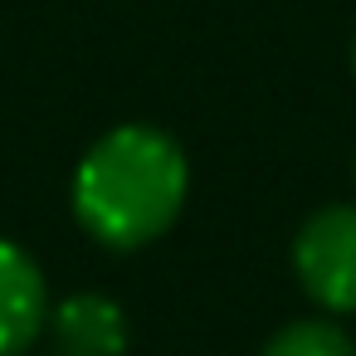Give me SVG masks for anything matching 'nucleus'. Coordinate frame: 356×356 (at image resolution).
I'll return each instance as SVG.
<instances>
[{
    "instance_id": "nucleus-5",
    "label": "nucleus",
    "mask_w": 356,
    "mask_h": 356,
    "mask_svg": "<svg viewBox=\"0 0 356 356\" xmlns=\"http://www.w3.org/2000/svg\"><path fill=\"white\" fill-rule=\"evenodd\" d=\"M264 356H356V341L327 317H298L268 337Z\"/></svg>"
},
{
    "instance_id": "nucleus-2",
    "label": "nucleus",
    "mask_w": 356,
    "mask_h": 356,
    "mask_svg": "<svg viewBox=\"0 0 356 356\" xmlns=\"http://www.w3.org/2000/svg\"><path fill=\"white\" fill-rule=\"evenodd\" d=\"M293 273L327 312H356V205H322L293 234Z\"/></svg>"
},
{
    "instance_id": "nucleus-3",
    "label": "nucleus",
    "mask_w": 356,
    "mask_h": 356,
    "mask_svg": "<svg viewBox=\"0 0 356 356\" xmlns=\"http://www.w3.org/2000/svg\"><path fill=\"white\" fill-rule=\"evenodd\" d=\"M44 327V273L40 264L0 239V356H20Z\"/></svg>"
},
{
    "instance_id": "nucleus-1",
    "label": "nucleus",
    "mask_w": 356,
    "mask_h": 356,
    "mask_svg": "<svg viewBox=\"0 0 356 356\" xmlns=\"http://www.w3.org/2000/svg\"><path fill=\"white\" fill-rule=\"evenodd\" d=\"M186 152L147 122L113 127L74 171V215L108 249H142L166 234L186 205Z\"/></svg>"
},
{
    "instance_id": "nucleus-4",
    "label": "nucleus",
    "mask_w": 356,
    "mask_h": 356,
    "mask_svg": "<svg viewBox=\"0 0 356 356\" xmlns=\"http://www.w3.org/2000/svg\"><path fill=\"white\" fill-rule=\"evenodd\" d=\"M59 356H122L127 351V317L103 293H74L54 307Z\"/></svg>"
},
{
    "instance_id": "nucleus-6",
    "label": "nucleus",
    "mask_w": 356,
    "mask_h": 356,
    "mask_svg": "<svg viewBox=\"0 0 356 356\" xmlns=\"http://www.w3.org/2000/svg\"><path fill=\"white\" fill-rule=\"evenodd\" d=\"M351 74H356V44H351Z\"/></svg>"
}]
</instances>
